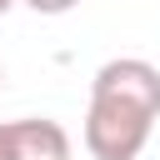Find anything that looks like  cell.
Here are the masks:
<instances>
[{"label": "cell", "instance_id": "cell-1", "mask_svg": "<svg viewBox=\"0 0 160 160\" xmlns=\"http://www.w3.org/2000/svg\"><path fill=\"white\" fill-rule=\"evenodd\" d=\"M160 120V70L140 55L105 60L90 80L85 150L90 160H140Z\"/></svg>", "mask_w": 160, "mask_h": 160}, {"label": "cell", "instance_id": "cell-2", "mask_svg": "<svg viewBox=\"0 0 160 160\" xmlns=\"http://www.w3.org/2000/svg\"><path fill=\"white\" fill-rule=\"evenodd\" d=\"M0 160H70V130L45 115L0 120Z\"/></svg>", "mask_w": 160, "mask_h": 160}, {"label": "cell", "instance_id": "cell-3", "mask_svg": "<svg viewBox=\"0 0 160 160\" xmlns=\"http://www.w3.org/2000/svg\"><path fill=\"white\" fill-rule=\"evenodd\" d=\"M20 5H30L35 15H70L80 0H20Z\"/></svg>", "mask_w": 160, "mask_h": 160}, {"label": "cell", "instance_id": "cell-4", "mask_svg": "<svg viewBox=\"0 0 160 160\" xmlns=\"http://www.w3.org/2000/svg\"><path fill=\"white\" fill-rule=\"evenodd\" d=\"M10 5H15V0H0V15H5V10H10Z\"/></svg>", "mask_w": 160, "mask_h": 160}, {"label": "cell", "instance_id": "cell-5", "mask_svg": "<svg viewBox=\"0 0 160 160\" xmlns=\"http://www.w3.org/2000/svg\"><path fill=\"white\" fill-rule=\"evenodd\" d=\"M0 80H5V70H0Z\"/></svg>", "mask_w": 160, "mask_h": 160}]
</instances>
